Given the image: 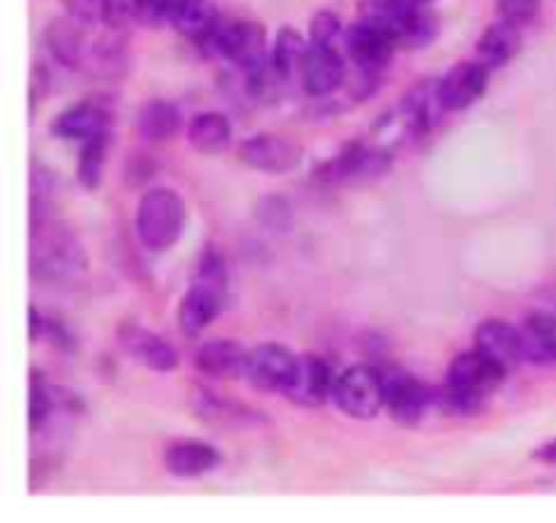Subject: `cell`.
Here are the masks:
<instances>
[{"mask_svg": "<svg viewBox=\"0 0 556 523\" xmlns=\"http://www.w3.org/2000/svg\"><path fill=\"white\" fill-rule=\"evenodd\" d=\"M30 266L36 280L68 282L85 271L87 253L71 226L43 217L33 220Z\"/></svg>", "mask_w": 556, "mask_h": 523, "instance_id": "cell-1", "label": "cell"}, {"mask_svg": "<svg viewBox=\"0 0 556 523\" xmlns=\"http://www.w3.org/2000/svg\"><path fill=\"white\" fill-rule=\"evenodd\" d=\"M505 374H508V369L494 363L481 350L462 353L448 369L443 391L445 407L451 412H459V416H476L483 410L489 396L503 385Z\"/></svg>", "mask_w": 556, "mask_h": 523, "instance_id": "cell-2", "label": "cell"}, {"mask_svg": "<svg viewBox=\"0 0 556 523\" xmlns=\"http://www.w3.org/2000/svg\"><path fill=\"white\" fill-rule=\"evenodd\" d=\"M188 209L177 190L172 188H152L150 193L141 195L139 209H136V233L141 244L152 253L174 247L185 231Z\"/></svg>", "mask_w": 556, "mask_h": 523, "instance_id": "cell-3", "label": "cell"}, {"mask_svg": "<svg viewBox=\"0 0 556 523\" xmlns=\"http://www.w3.org/2000/svg\"><path fill=\"white\" fill-rule=\"evenodd\" d=\"M226 269L215 253L201 258L195 280L179 304V329L185 336H195L223 312L226 304Z\"/></svg>", "mask_w": 556, "mask_h": 523, "instance_id": "cell-4", "label": "cell"}, {"mask_svg": "<svg viewBox=\"0 0 556 523\" xmlns=\"http://www.w3.org/2000/svg\"><path fill=\"white\" fill-rule=\"evenodd\" d=\"M362 20L405 47H424L438 33V25L418 0H362Z\"/></svg>", "mask_w": 556, "mask_h": 523, "instance_id": "cell-5", "label": "cell"}, {"mask_svg": "<svg viewBox=\"0 0 556 523\" xmlns=\"http://www.w3.org/2000/svg\"><path fill=\"white\" fill-rule=\"evenodd\" d=\"M334 401L348 418L372 421L386 407L383 374L372 367H351L337 378Z\"/></svg>", "mask_w": 556, "mask_h": 523, "instance_id": "cell-6", "label": "cell"}, {"mask_svg": "<svg viewBox=\"0 0 556 523\" xmlns=\"http://www.w3.org/2000/svg\"><path fill=\"white\" fill-rule=\"evenodd\" d=\"M201 49L215 58L231 60L233 65H253L266 60L264 27L250 20H223L210 33Z\"/></svg>", "mask_w": 556, "mask_h": 523, "instance_id": "cell-7", "label": "cell"}, {"mask_svg": "<svg viewBox=\"0 0 556 523\" xmlns=\"http://www.w3.org/2000/svg\"><path fill=\"white\" fill-rule=\"evenodd\" d=\"M296 363L299 358L288 347L277 345V342H264V345L253 347L248 353V372H244V378L255 388L266 391V394H286L293 380V372H296Z\"/></svg>", "mask_w": 556, "mask_h": 523, "instance_id": "cell-8", "label": "cell"}, {"mask_svg": "<svg viewBox=\"0 0 556 523\" xmlns=\"http://www.w3.org/2000/svg\"><path fill=\"white\" fill-rule=\"evenodd\" d=\"M239 161L261 174H288L302 161V150L286 136L261 133L239 144Z\"/></svg>", "mask_w": 556, "mask_h": 523, "instance_id": "cell-9", "label": "cell"}, {"mask_svg": "<svg viewBox=\"0 0 556 523\" xmlns=\"http://www.w3.org/2000/svg\"><path fill=\"white\" fill-rule=\"evenodd\" d=\"M489 68L481 60H467L454 65L443 79L438 81V95L445 112H465L472 103L486 95Z\"/></svg>", "mask_w": 556, "mask_h": 523, "instance_id": "cell-10", "label": "cell"}, {"mask_svg": "<svg viewBox=\"0 0 556 523\" xmlns=\"http://www.w3.org/2000/svg\"><path fill=\"white\" fill-rule=\"evenodd\" d=\"M386 383V407H389L391 418L402 426H416L424 421L429 410V391L421 380L410 378L402 369H391L383 374Z\"/></svg>", "mask_w": 556, "mask_h": 523, "instance_id": "cell-11", "label": "cell"}, {"mask_svg": "<svg viewBox=\"0 0 556 523\" xmlns=\"http://www.w3.org/2000/svg\"><path fill=\"white\" fill-rule=\"evenodd\" d=\"M400 43L389 36L380 27L369 25V22L358 20L356 25L348 30V58L353 60V65H358V71L364 74H378L389 65V60L394 58V49Z\"/></svg>", "mask_w": 556, "mask_h": 523, "instance_id": "cell-12", "label": "cell"}, {"mask_svg": "<svg viewBox=\"0 0 556 523\" xmlns=\"http://www.w3.org/2000/svg\"><path fill=\"white\" fill-rule=\"evenodd\" d=\"M345 81V58L334 43H309L302 65V85L309 95L320 98L334 92Z\"/></svg>", "mask_w": 556, "mask_h": 523, "instance_id": "cell-13", "label": "cell"}, {"mask_svg": "<svg viewBox=\"0 0 556 523\" xmlns=\"http://www.w3.org/2000/svg\"><path fill=\"white\" fill-rule=\"evenodd\" d=\"M119 345H123V350L128 353L130 358H136V361H139L141 367L150 369V372L168 374L174 372L179 363L177 353H174V347L168 345L163 336L152 334V331L141 329V326L136 323H125L123 329H119Z\"/></svg>", "mask_w": 556, "mask_h": 523, "instance_id": "cell-14", "label": "cell"}, {"mask_svg": "<svg viewBox=\"0 0 556 523\" xmlns=\"http://www.w3.org/2000/svg\"><path fill=\"white\" fill-rule=\"evenodd\" d=\"M334 383L329 363L315 356H304L299 358L286 396L302 407H320L326 405V399H334Z\"/></svg>", "mask_w": 556, "mask_h": 523, "instance_id": "cell-15", "label": "cell"}, {"mask_svg": "<svg viewBox=\"0 0 556 523\" xmlns=\"http://www.w3.org/2000/svg\"><path fill=\"white\" fill-rule=\"evenodd\" d=\"M190 405H193V412L201 421L210 423V426L215 429H248L266 421V418L258 416V410H253V407L223 399V396H215L206 388H195L193 396H190Z\"/></svg>", "mask_w": 556, "mask_h": 523, "instance_id": "cell-16", "label": "cell"}, {"mask_svg": "<svg viewBox=\"0 0 556 523\" xmlns=\"http://www.w3.org/2000/svg\"><path fill=\"white\" fill-rule=\"evenodd\" d=\"M163 464H166L168 475L179 477V481H199V477L217 470L220 450L206 443H199V439H185V443L168 445Z\"/></svg>", "mask_w": 556, "mask_h": 523, "instance_id": "cell-17", "label": "cell"}, {"mask_svg": "<svg viewBox=\"0 0 556 523\" xmlns=\"http://www.w3.org/2000/svg\"><path fill=\"white\" fill-rule=\"evenodd\" d=\"M476 350H481L483 356H489L494 363L510 372L516 363L525 361V356H521V329L510 326L508 320H483L476 331Z\"/></svg>", "mask_w": 556, "mask_h": 523, "instance_id": "cell-18", "label": "cell"}, {"mask_svg": "<svg viewBox=\"0 0 556 523\" xmlns=\"http://www.w3.org/2000/svg\"><path fill=\"white\" fill-rule=\"evenodd\" d=\"M195 367L217 380H237L248 372V350L231 340H210L195 350Z\"/></svg>", "mask_w": 556, "mask_h": 523, "instance_id": "cell-19", "label": "cell"}, {"mask_svg": "<svg viewBox=\"0 0 556 523\" xmlns=\"http://www.w3.org/2000/svg\"><path fill=\"white\" fill-rule=\"evenodd\" d=\"M521 356L535 367L556 363V318L548 312H535L521 326Z\"/></svg>", "mask_w": 556, "mask_h": 523, "instance_id": "cell-20", "label": "cell"}, {"mask_svg": "<svg viewBox=\"0 0 556 523\" xmlns=\"http://www.w3.org/2000/svg\"><path fill=\"white\" fill-rule=\"evenodd\" d=\"M519 49H521V27L508 20L494 22V25L486 27L483 36L478 38V60H481L489 71L505 68V65L519 54Z\"/></svg>", "mask_w": 556, "mask_h": 523, "instance_id": "cell-21", "label": "cell"}, {"mask_svg": "<svg viewBox=\"0 0 556 523\" xmlns=\"http://www.w3.org/2000/svg\"><path fill=\"white\" fill-rule=\"evenodd\" d=\"M188 141L201 155H220L231 144V123L217 112L195 114L188 125Z\"/></svg>", "mask_w": 556, "mask_h": 523, "instance_id": "cell-22", "label": "cell"}, {"mask_svg": "<svg viewBox=\"0 0 556 523\" xmlns=\"http://www.w3.org/2000/svg\"><path fill=\"white\" fill-rule=\"evenodd\" d=\"M103 130V112L92 103H76V106L65 109L63 114H58V119L52 123V133L58 139H90V136L101 133Z\"/></svg>", "mask_w": 556, "mask_h": 523, "instance_id": "cell-23", "label": "cell"}, {"mask_svg": "<svg viewBox=\"0 0 556 523\" xmlns=\"http://www.w3.org/2000/svg\"><path fill=\"white\" fill-rule=\"evenodd\" d=\"M182 128V114L168 101H150L139 112V130L150 141H168Z\"/></svg>", "mask_w": 556, "mask_h": 523, "instance_id": "cell-24", "label": "cell"}, {"mask_svg": "<svg viewBox=\"0 0 556 523\" xmlns=\"http://www.w3.org/2000/svg\"><path fill=\"white\" fill-rule=\"evenodd\" d=\"M307 49H309V41L304 43V38L299 36L293 27H282V30L277 33L275 47H271L269 52L275 76H280V79H291L296 71H302L304 58H307Z\"/></svg>", "mask_w": 556, "mask_h": 523, "instance_id": "cell-25", "label": "cell"}, {"mask_svg": "<svg viewBox=\"0 0 556 523\" xmlns=\"http://www.w3.org/2000/svg\"><path fill=\"white\" fill-rule=\"evenodd\" d=\"M217 22H220V14H217L210 0H190L185 5L182 16L177 20V27L179 33H185L190 41L201 47L210 38V33L217 27Z\"/></svg>", "mask_w": 556, "mask_h": 523, "instance_id": "cell-26", "label": "cell"}, {"mask_svg": "<svg viewBox=\"0 0 556 523\" xmlns=\"http://www.w3.org/2000/svg\"><path fill=\"white\" fill-rule=\"evenodd\" d=\"M103 161H106V130L81 141L79 152V182L87 190H96L103 177Z\"/></svg>", "mask_w": 556, "mask_h": 523, "instance_id": "cell-27", "label": "cell"}, {"mask_svg": "<svg viewBox=\"0 0 556 523\" xmlns=\"http://www.w3.org/2000/svg\"><path fill=\"white\" fill-rule=\"evenodd\" d=\"M47 47L49 52L54 54V58L60 60L63 65H68V68H76L79 65V58H81V38L79 33H76V27L71 25V22H52L47 30Z\"/></svg>", "mask_w": 556, "mask_h": 523, "instance_id": "cell-28", "label": "cell"}, {"mask_svg": "<svg viewBox=\"0 0 556 523\" xmlns=\"http://www.w3.org/2000/svg\"><path fill=\"white\" fill-rule=\"evenodd\" d=\"M49 412H52V394H49L47 383L41 380V374H33L30 383V432H38V429L47 423Z\"/></svg>", "mask_w": 556, "mask_h": 523, "instance_id": "cell-29", "label": "cell"}, {"mask_svg": "<svg viewBox=\"0 0 556 523\" xmlns=\"http://www.w3.org/2000/svg\"><path fill=\"white\" fill-rule=\"evenodd\" d=\"M144 3L147 0H103L101 14L109 25H125L134 16L144 14Z\"/></svg>", "mask_w": 556, "mask_h": 523, "instance_id": "cell-30", "label": "cell"}, {"mask_svg": "<svg viewBox=\"0 0 556 523\" xmlns=\"http://www.w3.org/2000/svg\"><path fill=\"white\" fill-rule=\"evenodd\" d=\"M500 20H508L514 25H527L541 11V0H497Z\"/></svg>", "mask_w": 556, "mask_h": 523, "instance_id": "cell-31", "label": "cell"}, {"mask_svg": "<svg viewBox=\"0 0 556 523\" xmlns=\"http://www.w3.org/2000/svg\"><path fill=\"white\" fill-rule=\"evenodd\" d=\"M340 27V16L334 11H318L309 22V43H334Z\"/></svg>", "mask_w": 556, "mask_h": 523, "instance_id": "cell-32", "label": "cell"}, {"mask_svg": "<svg viewBox=\"0 0 556 523\" xmlns=\"http://www.w3.org/2000/svg\"><path fill=\"white\" fill-rule=\"evenodd\" d=\"M188 3L190 0H147L144 14L141 16L150 22H172V25H177V20L182 16Z\"/></svg>", "mask_w": 556, "mask_h": 523, "instance_id": "cell-33", "label": "cell"}, {"mask_svg": "<svg viewBox=\"0 0 556 523\" xmlns=\"http://www.w3.org/2000/svg\"><path fill=\"white\" fill-rule=\"evenodd\" d=\"M532 459L541 461V464L556 467V439H552V443H546V445H541V448L532 450Z\"/></svg>", "mask_w": 556, "mask_h": 523, "instance_id": "cell-34", "label": "cell"}, {"mask_svg": "<svg viewBox=\"0 0 556 523\" xmlns=\"http://www.w3.org/2000/svg\"><path fill=\"white\" fill-rule=\"evenodd\" d=\"M418 3H429V0H418Z\"/></svg>", "mask_w": 556, "mask_h": 523, "instance_id": "cell-35", "label": "cell"}]
</instances>
